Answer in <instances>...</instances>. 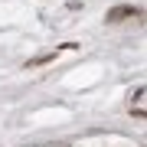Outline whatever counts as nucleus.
Segmentation results:
<instances>
[{
    "label": "nucleus",
    "mask_w": 147,
    "mask_h": 147,
    "mask_svg": "<svg viewBox=\"0 0 147 147\" xmlns=\"http://www.w3.org/2000/svg\"><path fill=\"white\" fill-rule=\"evenodd\" d=\"M137 10L134 7H115V10H108V23H121L124 16H134Z\"/></svg>",
    "instance_id": "1"
}]
</instances>
